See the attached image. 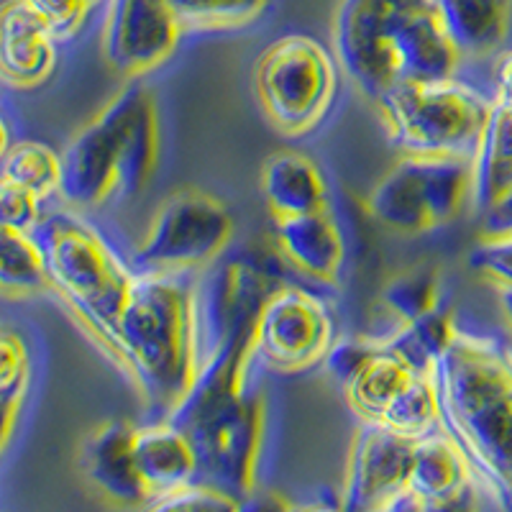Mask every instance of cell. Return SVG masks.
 <instances>
[{"label": "cell", "mask_w": 512, "mask_h": 512, "mask_svg": "<svg viewBox=\"0 0 512 512\" xmlns=\"http://www.w3.org/2000/svg\"><path fill=\"white\" fill-rule=\"evenodd\" d=\"M251 359V341L223 346L200 367L190 392L167 415L169 423L190 436L198 454V482L236 497L241 505L254 495L267 420L264 397L246 387Z\"/></svg>", "instance_id": "6da1fadb"}, {"label": "cell", "mask_w": 512, "mask_h": 512, "mask_svg": "<svg viewBox=\"0 0 512 512\" xmlns=\"http://www.w3.org/2000/svg\"><path fill=\"white\" fill-rule=\"evenodd\" d=\"M441 428L461 446L479 484L512 500V351L495 338L456 331L433 367Z\"/></svg>", "instance_id": "7a4b0ae2"}, {"label": "cell", "mask_w": 512, "mask_h": 512, "mask_svg": "<svg viewBox=\"0 0 512 512\" xmlns=\"http://www.w3.org/2000/svg\"><path fill=\"white\" fill-rule=\"evenodd\" d=\"M128 377L146 400L172 413L200 374L198 277L190 272H136L118 320Z\"/></svg>", "instance_id": "3957f363"}, {"label": "cell", "mask_w": 512, "mask_h": 512, "mask_svg": "<svg viewBox=\"0 0 512 512\" xmlns=\"http://www.w3.org/2000/svg\"><path fill=\"white\" fill-rule=\"evenodd\" d=\"M34 233L47 254L52 290L108 359L128 374L118 320L128 303L136 272L123 264L103 233L75 210L49 213L41 218Z\"/></svg>", "instance_id": "277c9868"}, {"label": "cell", "mask_w": 512, "mask_h": 512, "mask_svg": "<svg viewBox=\"0 0 512 512\" xmlns=\"http://www.w3.org/2000/svg\"><path fill=\"white\" fill-rule=\"evenodd\" d=\"M377 105L390 139L413 157L474 159L492 111V100L456 77L397 82Z\"/></svg>", "instance_id": "5b68a950"}, {"label": "cell", "mask_w": 512, "mask_h": 512, "mask_svg": "<svg viewBox=\"0 0 512 512\" xmlns=\"http://www.w3.org/2000/svg\"><path fill=\"white\" fill-rule=\"evenodd\" d=\"M474 164L461 157L405 154L369 192V216L397 233L451 226L472 205Z\"/></svg>", "instance_id": "8992f818"}, {"label": "cell", "mask_w": 512, "mask_h": 512, "mask_svg": "<svg viewBox=\"0 0 512 512\" xmlns=\"http://www.w3.org/2000/svg\"><path fill=\"white\" fill-rule=\"evenodd\" d=\"M254 90L274 128L287 136H303L331 108L336 62L313 36H282L256 59Z\"/></svg>", "instance_id": "52a82bcc"}, {"label": "cell", "mask_w": 512, "mask_h": 512, "mask_svg": "<svg viewBox=\"0 0 512 512\" xmlns=\"http://www.w3.org/2000/svg\"><path fill=\"white\" fill-rule=\"evenodd\" d=\"M231 210L198 187H182L154 213L136 249V264L152 272H195L218 262L233 241Z\"/></svg>", "instance_id": "ba28073f"}, {"label": "cell", "mask_w": 512, "mask_h": 512, "mask_svg": "<svg viewBox=\"0 0 512 512\" xmlns=\"http://www.w3.org/2000/svg\"><path fill=\"white\" fill-rule=\"evenodd\" d=\"M280 285L262 256L239 251L226 254L203 269L198 277L200 359L216 356L231 341H251L259 310L269 292ZM200 364V367H203Z\"/></svg>", "instance_id": "9c48e42d"}, {"label": "cell", "mask_w": 512, "mask_h": 512, "mask_svg": "<svg viewBox=\"0 0 512 512\" xmlns=\"http://www.w3.org/2000/svg\"><path fill=\"white\" fill-rule=\"evenodd\" d=\"M433 0H341L333 21V52L367 98L395 85L392 44L400 26Z\"/></svg>", "instance_id": "30bf717a"}, {"label": "cell", "mask_w": 512, "mask_h": 512, "mask_svg": "<svg viewBox=\"0 0 512 512\" xmlns=\"http://www.w3.org/2000/svg\"><path fill=\"white\" fill-rule=\"evenodd\" d=\"M333 346V315L313 292L277 285L264 300L254 328V356L280 374L315 367Z\"/></svg>", "instance_id": "8fae6325"}, {"label": "cell", "mask_w": 512, "mask_h": 512, "mask_svg": "<svg viewBox=\"0 0 512 512\" xmlns=\"http://www.w3.org/2000/svg\"><path fill=\"white\" fill-rule=\"evenodd\" d=\"M141 90L139 82L123 88L64 149L59 195L75 208H95L116 195L123 131Z\"/></svg>", "instance_id": "7c38bea8"}, {"label": "cell", "mask_w": 512, "mask_h": 512, "mask_svg": "<svg viewBox=\"0 0 512 512\" xmlns=\"http://www.w3.org/2000/svg\"><path fill=\"white\" fill-rule=\"evenodd\" d=\"M182 21L167 0H108L100 49L121 77H141L162 67L182 36Z\"/></svg>", "instance_id": "4fadbf2b"}, {"label": "cell", "mask_w": 512, "mask_h": 512, "mask_svg": "<svg viewBox=\"0 0 512 512\" xmlns=\"http://www.w3.org/2000/svg\"><path fill=\"white\" fill-rule=\"evenodd\" d=\"M415 441L418 438L364 420L351 443L341 505L351 512L390 510L392 500L408 489Z\"/></svg>", "instance_id": "5bb4252c"}, {"label": "cell", "mask_w": 512, "mask_h": 512, "mask_svg": "<svg viewBox=\"0 0 512 512\" xmlns=\"http://www.w3.org/2000/svg\"><path fill=\"white\" fill-rule=\"evenodd\" d=\"M134 436L136 425L126 420H108L98 425L80 448L82 477L105 500L123 507H141L152 500L136 466Z\"/></svg>", "instance_id": "9a60e30c"}, {"label": "cell", "mask_w": 512, "mask_h": 512, "mask_svg": "<svg viewBox=\"0 0 512 512\" xmlns=\"http://www.w3.org/2000/svg\"><path fill=\"white\" fill-rule=\"evenodd\" d=\"M479 484L469 456L446 431H431L415 441L408 489L423 510H451L466 505Z\"/></svg>", "instance_id": "2e32d148"}, {"label": "cell", "mask_w": 512, "mask_h": 512, "mask_svg": "<svg viewBox=\"0 0 512 512\" xmlns=\"http://www.w3.org/2000/svg\"><path fill=\"white\" fill-rule=\"evenodd\" d=\"M57 36L26 0H6L0 13V70L13 88H36L57 67Z\"/></svg>", "instance_id": "e0dca14e"}, {"label": "cell", "mask_w": 512, "mask_h": 512, "mask_svg": "<svg viewBox=\"0 0 512 512\" xmlns=\"http://www.w3.org/2000/svg\"><path fill=\"white\" fill-rule=\"evenodd\" d=\"M274 244L282 262L323 285H336L346 262V241L328 210L274 221Z\"/></svg>", "instance_id": "ac0fdd59"}, {"label": "cell", "mask_w": 512, "mask_h": 512, "mask_svg": "<svg viewBox=\"0 0 512 512\" xmlns=\"http://www.w3.org/2000/svg\"><path fill=\"white\" fill-rule=\"evenodd\" d=\"M461 57L436 8L423 6L400 26L392 44L397 82H433L454 77Z\"/></svg>", "instance_id": "d6986e66"}, {"label": "cell", "mask_w": 512, "mask_h": 512, "mask_svg": "<svg viewBox=\"0 0 512 512\" xmlns=\"http://www.w3.org/2000/svg\"><path fill=\"white\" fill-rule=\"evenodd\" d=\"M134 456L152 500L198 479V454L190 436L169 420L136 428Z\"/></svg>", "instance_id": "ffe728a7"}, {"label": "cell", "mask_w": 512, "mask_h": 512, "mask_svg": "<svg viewBox=\"0 0 512 512\" xmlns=\"http://www.w3.org/2000/svg\"><path fill=\"white\" fill-rule=\"evenodd\" d=\"M262 195L274 221L328 210V185L318 164L300 152H274L262 167Z\"/></svg>", "instance_id": "44dd1931"}, {"label": "cell", "mask_w": 512, "mask_h": 512, "mask_svg": "<svg viewBox=\"0 0 512 512\" xmlns=\"http://www.w3.org/2000/svg\"><path fill=\"white\" fill-rule=\"evenodd\" d=\"M433 8L464 57L495 52L512 24V0H433Z\"/></svg>", "instance_id": "7402d4cb"}, {"label": "cell", "mask_w": 512, "mask_h": 512, "mask_svg": "<svg viewBox=\"0 0 512 512\" xmlns=\"http://www.w3.org/2000/svg\"><path fill=\"white\" fill-rule=\"evenodd\" d=\"M159 164V113L157 100L149 90H141L131 118L123 131L121 159H118L116 195L123 200L139 198L149 187Z\"/></svg>", "instance_id": "603a6c76"}, {"label": "cell", "mask_w": 512, "mask_h": 512, "mask_svg": "<svg viewBox=\"0 0 512 512\" xmlns=\"http://www.w3.org/2000/svg\"><path fill=\"white\" fill-rule=\"evenodd\" d=\"M474 190L472 205L482 216L512 182V100H492L482 141L472 159Z\"/></svg>", "instance_id": "cb8c5ba5"}, {"label": "cell", "mask_w": 512, "mask_h": 512, "mask_svg": "<svg viewBox=\"0 0 512 512\" xmlns=\"http://www.w3.org/2000/svg\"><path fill=\"white\" fill-rule=\"evenodd\" d=\"M420 374L408 359H402L390 346L379 344L372 359L359 369L354 379L344 384V395L349 408L367 423H377L392 397Z\"/></svg>", "instance_id": "d4e9b609"}, {"label": "cell", "mask_w": 512, "mask_h": 512, "mask_svg": "<svg viewBox=\"0 0 512 512\" xmlns=\"http://www.w3.org/2000/svg\"><path fill=\"white\" fill-rule=\"evenodd\" d=\"M0 282L6 295H34L52 290L47 254L34 231L0 226Z\"/></svg>", "instance_id": "484cf974"}, {"label": "cell", "mask_w": 512, "mask_h": 512, "mask_svg": "<svg viewBox=\"0 0 512 512\" xmlns=\"http://www.w3.org/2000/svg\"><path fill=\"white\" fill-rule=\"evenodd\" d=\"M0 182H11L47 200L62 187V157L41 141H13L3 149Z\"/></svg>", "instance_id": "4316f807"}, {"label": "cell", "mask_w": 512, "mask_h": 512, "mask_svg": "<svg viewBox=\"0 0 512 512\" xmlns=\"http://www.w3.org/2000/svg\"><path fill=\"white\" fill-rule=\"evenodd\" d=\"M379 305L405 326L441 305V274L433 264H415L392 274L379 290Z\"/></svg>", "instance_id": "83f0119b"}, {"label": "cell", "mask_w": 512, "mask_h": 512, "mask_svg": "<svg viewBox=\"0 0 512 512\" xmlns=\"http://www.w3.org/2000/svg\"><path fill=\"white\" fill-rule=\"evenodd\" d=\"M456 331L459 328L454 326L451 310L438 305L431 313L420 315L413 323H405V326L397 328L384 344L397 351L402 359H408L420 372H433L436 361L441 359L448 344L454 341Z\"/></svg>", "instance_id": "f1b7e54d"}, {"label": "cell", "mask_w": 512, "mask_h": 512, "mask_svg": "<svg viewBox=\"0 0 512 512\" xmlns=\"http://www.w3.org/2000/svg\"><path fill=\"white\" fill-rule=\"evenodd\" d=\"M377 423L387 425L392 431L405 433L410 438H420L441 425V405L438 390L433 382V372H420L410 379L384 408Z\"/></svg>", "instance_id": "f546056e"}, {"label": "cell", "mask_w": 512, "mask_h": 512, "mask_svg": "<svg viewBox=\"0 0 512 512\" xmlns=\"http://www.w3.org/2000/svg\"><path fill=\"white\" fill-rule=\"evenodd\" d=\"M31 387V356L21 333L3 328L0 336V408H3V448L11 443L18 415Z\"/></svg>", "instance_id": "4dcf8cb0"}, {"label": "cell", "mask_w": 512, "mask_h": 512, "mask_svg": "<svg viewBox=\"0 0 512 512\" xmlns=\"http://www.w3.org/2000/svg\"><path fill=\"white\" fill-rule=\"evenodd\" d=\"M182 26L192 29H236L254 24L269 0H167Z\"/></svg>", "instance_id": "1f68e13d"}, {"label": "cell", "mask_w": 512, "mask_h": 512, "mask_svg": "<svg viewBox=\"0 0 512 512\" xmlns=\"http://www.w3.org/2000/svg\"><path fill=\"white\" fill-rule=\"evenodd\" d=\"M146 507H152V510H239L241 505L236 497L226 495L221 489L210 487L205 482H187L182 487L172 489L167 495L157 497Z\"/></svg>", "instance_id": "d6a6232c"}, {"label": "cell", "mask_w": 512, "mask_h": 512, "mask_svg": "<svg viewBox=\"0 0 512 512\" xmlns=\"http://www.w3.org/2000/svg\"><path fill=\"white\" fill-rule=\"evenodd\" d=\"M57 41L75 39L98 0H26Z\"/></svg>", "instance_id": "836d02e7"}, {"label": "cell", "mask_w": 512, "mask_h": 512, "mask_svg": "<svg viewBox=\"0 0 512 512\" xmlns=\"http://www.w3.org/2000/svg\"><path fill=\"white\" fill-rule=\"evenodd\" d=\"M469 267L482 274L489 285H512V236L482 239L469 251Z\"/></svg>", "instance_id": "e575fe53"}, {"label": "cell", "mask_w": 512, "mask_h": 512, "mask_svg": "<svg viewBox=\"0 0 512 512\" xmlns=\"http://www.w3.org/2000/svg\"><path fill=\"white\" fill-rule=\"evenodd\" d=\"M41 218L39 195L11 182H0V221L21 231H36Z\"/></svg>", "instance_id": "d590c367"}, {"label": "cell", "mask_w": 512, "mask_h": 512, "mask_svg": "<svg viewBox=\"0 0 512 512\" xmlns=\"http://www.w3.org/2000/svg\"><path fill=\"white\" fill-rule=\"evenodd\" d=\"M379 344L367 341V338H341V341H333L331 351L326 356L328 372L338 379L341 384H346L349 379H354L359 374V369L367 364L374 356Z\"/></svg>", "instance_id": "8d00e7d4"}, {"label": "cell", "mask_w": 512, "mask_h": 512, "mask_svg": "<svg viewBox=\"0 0 512 512\" xmlns=\"http://www.w3.org/2000/svg\"><path fill=\"white\" fill-rule=\"evenodd\" d=\"M482 239H510L512 236V182L495 203L484 210L482 216Z\"/></svg>", "instance_id": "74e56055"}, {"label": "cell", "mask_w": 512, "mask_h": 512, "mask_svg": "<svg viewBox=\"0 0 512 512\" xmlns=\"http://www.w3.org/2000/svg\"><path fill=\"white\" fill-rule=\"evenodd\" d=\"M495 82H497V98L512 100V49L502 52L495 64Z\"/></svg>", "instance_id": "f35d334b"}, {"label": "cell", "mask_w": 512, "mask_h": 512, "mask_svg": "<svg viewBox=\"0 0 512 512\" xmlns=\"http://www.w3.org/2000/svg\"><path fill=\"white\" fill-rule=\"evenodd\" d=\"M497 292V303H500V310L502 315L507 318V323H510L512 328V285H492Z\"/></svg>", "instance_id": "ab89813d"}, {"label": "cell", "mask_w": 512, "mask_h": 512, "mask_svg": "<svg viewBox=\"0 0 512 512\" xmlns=\"http://www.w3.org/2000/svg\"><path fill=\"white\" fill-rule=\"evenodd\" d=\"M510 507H512V500H510Z\"/></svg>", "instance_id": "60d3db41"}]
</instances>
